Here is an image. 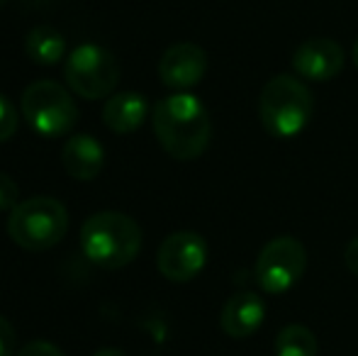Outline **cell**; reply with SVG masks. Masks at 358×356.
Instances as JSON below:
<instances>
[{"mask_svg": "<svg viewBox=\"0 0 358 356\" xmlns=\"http://www.w3.org/2000/svg\"><path fill=\"white\" fill-rule=\"evenodd\" d=\"M151 124L164 152L178 162L203 157L213 139L210 113L193 93H173L161 98L151 110Z\"/></svg>", "mask_w": 358, "mask_h": 356, "instance_id": "cell-1", "label": "cell"}, {"mask_svg": "<svg viewBox=\"0 0 358 356\" xmlns=\"http://www.w3.org/2000/svg\"><path fill=\"white\" fill-rule=\"evenodd\" d=\"M80 249L100 269H122L137 259L142 249V227L129 215L103 210L90 215L80 227Z\"/></svg>", "mask_w": 358, "mask_h": 356, "instance_id": "cell-2", "label": "cell"}, {"mask_svg": "<svg viewBox=\"0 0 358 356\" xmlns=\"http://www.w3.org/2000/svg\"><path fill=\"white\" fill-rule=\"evenodd\" d=\"M315 115V95L300 76L278 73L259 95V118L275 139H292L310 124Z\"/></svg>", "mask_w": 358, "mask_h": 356, "instance_id": "cell-3", "label": "cell"}, {"mask_svg": "<svg viewBox=\"0 0 358 356\" xmlns=\"http://www.w3.org/2000/svg\"><path fill=\"white\" fill-rule=\"evenodd\" d=\"M69 232V213L57 198L34 195L17 203L10 213L8 234L27 252H47Z\"/></svg>", "mask_w": 358, "mask_h": 356, "instance_id": "cell-4", "label": "cell"}, {"mask_svg": "<svg viewBox=\"0 0 358 356\" xmlns=\"http://www.w3.org/2000/svg\"><path fill=\"white\" fill-rule=\"evenodd\" d=\"M22 115L42 137H64L73 129L78 108L71 93L54 81H34L22 93Z\"/></svg>", "mask_w": 358, "mask_h": 356, "instance_id": "cell-5", "label": "cell"}, {"mask_svg": "<svg viewBox=\"0 0 358 356\" xmlns=\"http://www.w3.org/2000/svg\"><path fill=\"white\" fill-rule=\"evenodd\" d=\"M64 78L76 95L85 100L110 98L120 83V64L113 52L98 44H80L66 59Z\"/></svg>", "mask_w": 358, "mask_h": 356, "instance_id": "cell-6", "label": "cell"}, {"mask_svg": "<svg viewBox=\"0 0 358 356\" xmlns=\"http://www.w3.org/2000/svg\"><path fill=\"white\" fill-rule=\"evenodd\" d=\"M305 269V244L290 234H280L259 252L254 264V278L266 295H283L300 283Z\"/></svg>", "mask_w": 358, "mask_h": 356, "instance_id": "cell-7", "label": "cell"}, {"mask_svg": "<svg viewBox=\"0 0 358 356\" xmlns=\"http://www.w3.org/2000/svg\"><path fill=\"white\" fill-rule=\"evenodd\" d=\"M205 264H208V242L190 229L169 234L156 254V266L161 276L173 283L193 280L205 269Z\"/></svg>", "mask_w": 358, "mask_h": 356, "instance_id": "cell-8", "label": "cell"}, {"mask_svg": "<svg viewBox=\"0 0 358 356\" xmlns=\"http://www.w3.org/2000/svg\"><path fill=\"white\" fill-rule=\"evenodd\" d=\"M344 49H341L339 42L329 37L305 39L292 52V69L302 81L327 83L344 71Z\"/></svg>", "mask_w": 358, "mask_h": 356, "instance_id": "cell-9", "label": "cell"}, {"mask_svg": "<svg viewBox=\"0 0 358 356\" xmlns=\"http://www.w3.org/2000/svg\"><path fill=\"white\" fill-rule=\"evenodd\" d=\"M208 71V54L203 47L193 42H178L164 52L159 62V78L164 86L188 93L193 86L203 81Z\"/></svg>", "mask_w": 358, "mask_h": 356, "instance_id": "cell-10", "label": "cell"}, {"mask_svg": "<svg viewBox=\"0 0 358 356\" xmlns=\"http://www.w3.org/2000/svg\"><path fill=\"white\" fill-rule=\"evenodd\" d=\"M266 320V303L259 293L241 290L227 298L220 313V327L231 339H249L261 329Z\"/></svg>", "mask_w": 358, "mask_h": 356, "instance_id": "cell-11", "label": "cell"}, {"mask_svg": "<svg viewBox=\"0 0 358 356\" xmlns=\"http://www.w3.org/2000/svg\"><path fill=\"white\" fill-rule=\"evenodd\" d=\"M62 162L66 173L76 180H93L103 171L105 149L90 134H73L62 149Z\"/></svg>", "mask_w": 358, "mask_h": 356, "instance_id": "cell-12", "label": "cell"}, {"mask_svg": "<svg viewBox=\"0 0 358 356\" xmlns=\"http://www.w3.org/2000/svg\"><path fill=\"white\" fill-rule=\"evenodd\" d=\"M146 118H149V103H146L142 93H134V90L110 95L103 108L105 127L117 134L137 132Z\"/></svg>", "mask_w": 358, "mask_h": 356, "instance_id": "cell-13", "label": "cell"}, {"mask_svg": "<svg viewBox=\"0 0 358 356\" xmlns=\"http://www.w3.org/2000/svg\"><path fill=\"white\" fill-rule=\"evenodd\" d=\"M24 49L27 57L39 66H54L66 57V39L59 29L39 24V27L29 29L27 39H24Z\"/></svg>", "mask_w": 358, "mask_h": 356, "instance_id": "cell-14", "label": "cell"}, {"mask_svg": "<svg viewBox=\"0 0 358 356\" xmlns=\"http://www.w3.org/2000/svg\"><path fill=\"white\" fill-rule=\"evenodd\" d=\"M320 342L305 325H285L275 337V356H317Z\"/></svg>", "mask_w": 358, "mask_h": 356, "instance_id": "cell-15", "label": "cell"}, {"mask_svg": "<svg viewBox=\"0 0 358 356\" xmlns=\"http://www.w3.org/2000/svg\"><path fill=\"white\" fill-rule=\"evenodd\" d=\"M15 132H17V113H15V105L0 93V144L8 142Z\"/></svg>", "mask_w": 358, "mask_h": 356, "instance_id": "cell-16", "label": "cell"}, {"mask_svg": "<svg viewBox=\"0 0 358 356\" xmlns=\"http://www.w3.org/2000/svg\"><path fill=\"white\" fill-rule=\"evenodd\" d=\"M17 183L8 173L0 171V210H13L17 205Z\"/></svg>", "mask_w": 358, "mask_h": 356, "instance_id": "cell-17", "label": "cell"}, {"mask_svg": "<svg viewBox=\"0 0 358 356\" xmlns=\"http://www.w3.org/2000/svg\"><path fill=\"white\" fill-rule=\"evenodd\" d=\"M15 327L0 315V356H15Z\"/></svg>", "mask_w": 358, "mask_h": 356, "instance_id": "cell-18", "label": "cell"}, {"mask_svg": "<svg viewBox=\"0 0 358 356\" xmlns=\"http://www.w3.org/2000/svg\"><path fill=\"white\" fill-rule=\"evenodd\" d=\"M17 356H64V354H62V349H59L57 344L42 342V339H39V342H29Z\"/></svg>", "mask_w": 358, "mask_h": 356, "instance_id": "cell-19", "label": "cell"}, {"mask_svg": "<svg viewBox=\"0 0 358 356\" xmlns=\"http://www.w3.org/2000/svg\"><path fill=\"white\" fill-rule=\"evenodd\" d=\"M344 264H346V269H349L351 273L358 276V237H354L349 244H346V249H344Z\"/></svg>", "mask_w": 358, "mask_h": 356, "instance_id": "cell-20", "label": "cell"}, {"mask_svg": "<svg viewBox=\"0 0 358 356\" xmlns=\"http://www.w3.org/2000/svg\"><path fill=\"white\" fill-rule=\"evenodd\" d=\"M93 356H127V354H124V352H120V349L105 347V349H100V352H95Z\"/></svg>", "mask_w": 358, "mask_h": 356, "instance_id": "cell-21", "label": "cell"}, {"mask_svg": "<svg viewBox=\"0 0 358 356\" xmlns=\"http://www.w3.org/2000/svg\"><path fill=\"white\" fill-rule=\"evenodd\" d=\"M351 57H354V64H356V69H358V39H356V44H354V52H351Z\"/></svg>", "mask_w": 358, "mask_h": 356, "instance_id": "cell-22", "label": "cell"}, {"mask_svg": "<svg viewBox=\"0 0 358 356\" xmlns=\"http://www.w3.org/2000/svg\"><path fill=\"white\" fill-rule=\"evenodd\" d=\"M0 3H3V0H0Z\"/></svg>", "mask_w": 358, "mask_h": 356, "instance_id": "cell-23", "label": "cell"}]
</instances>
